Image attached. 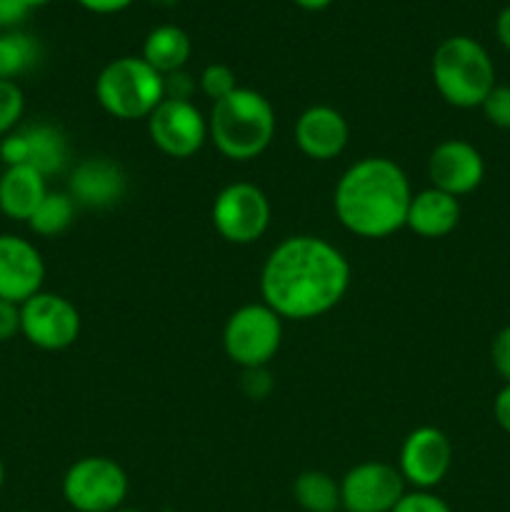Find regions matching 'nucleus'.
<instances>
[{"mask_svg":"<svg viewBox=\"0 0 510 512\" xmlns=\"http://www.w3.org/2000/svg\"><path fill=\"white\" fill-rule=\"evenodd\" d=\"M350 288V263L318 235H290L270 250L260 270V295L283 320L330 313Z\"/></svg>","mask_w":510,"mask_h":512,"instance_id":"nucleus-1","label":"nucleus"},{"mask_svg":"<svg viewBox=\"0 0 510 512\" xmlns=\"http://www.w3.org/2000/svg\"><path fill=\"white\" fill-rule=\"evenodd\" d=\"M410 200L413 190L405 170L383 155H368L340 175L333 208L345 230L380 240L405 228Z\"/></svg>","mask_w":510,"mask_h":512,"instance_id":"nucleus-2","label":"nucleus"},{"mask_svg":"<svg viewBox=\"0 0 510 512\" xmlns=\"http://www.w3.org/2000/svg\"><path fill=\"white\" fill-rule=\"evenodd\" d=\"M208 138L223 158L248 163L260 158L275 138V110L263 93L235 88L213 103L208 115Z\"/></svg>","mask_w":510,"mask_h":512,"instance_id":"nucleus-3","label":"nucleus"},{"mask_svg":"<svg viewBox=\"0 0 510 512\" xmlns=\"http://www.w3.org/2000/svg\"><path fill=\"white\" fill-rule=\"evenodd\" d=\"M433 83L453 108H480L495 88V65L488 50L468 35H450L433 53Z\"/></svg>","mask_w":510,"mask_h":512,"instance_id":"nucleus-4","label":"nucleus"},{"mask_svg":"<svg viewBox=\"0 0 510 512\" xmlns=\"http://www.w3.org/2000/svg\"><path fill=\"white\" fill-rule=\"evenodd\" d=\"M100 108L118 120H148L165 100V78L143 58L123 55L105 65L95 78Z\"/></svg>","mask_w":510,"mask_h":512,"instance_id":"nucleus-5","label":"nucleus"},{"mask_svg":"<svg viewBox=\"0 0 510 512\" xmlns=\"http://www.w3.org/2000/svg\"><path fill=\"white\" fill-rule=\"evenodd\" d=\"M283 343V318L265 303L240 305L223 328L225 355L245 370L265 368Z\"/></svg>","mask_w":510,"mask_h":512,"instance_id":"nucleus-6","label":"nucleus"},{"mask_svg":"<svg viewBox=\"0 0 510 512\" xmlns=\"http://www.w3.org/2000/svg\"><path fill=\"white\" fill-rule=\"evenodd\" d=\"M63 498L75 512H115L128 498V473L105 455L80 458L65 470Z\"/></svg>","mask_w":510,"mask_h":512,"instance_id":"nucleus-7","label":"nucleus"},{"mask_svg":"<svg viewBox=\"0 0 510 512\" xmlns=\"http://www.w3.org/2000/svg\"><path fill=\"white\" fill-rule=\"evenodd\" d=\"M270 200L258 185L230 183L215 195L213 225L233 245H250L265 235L270 225Z\"/></svg>","mask_w":510,"mask_h":512,"instance_id":"nucleus-8","label":"nucleus"},{"mask_svg":"<svg viewBox=\"0 0 510 512\" xmlns=\"http://www.w3.org/2000/svg\"><path fill=\"white\" fill-rule=\"evenodd\" d=\"M20 335L40 350H65L78 340L80 313L58 293H35L20 305Z\"/></svg>","mask_w":510,"mask_h":512,"instance_id":"nucleus-9","label":"nucleus"},{"mask_svg":"<svg viewBox=\"0 0 510 512\" xmlns=\"http://www.w3.org/2000/svg\"><path fill=\"white\" fill-rule=\"evenodd\" d=\"M148 133L155 148L168 158H193L208 138V118L190 100L165 98L148 118Z\"/></svg>","mask_w":510,"mask_h":512,"instance_id":"nucleus-10","label":"nucleus"},{"mask_svg":"<svg viewBox=\"0 0 510 512\" xmlns=\"http://www.w3.org/2000/svg\"><path fill=\"white\" fill-rule=\"evenodd\" d=\"M0 160L5 168L13 165H30L40 175L63 173L70 160L68 135L50 123H35L28 128H20L0 138Z\"/></svg>","mask_w":510,"mask_h":512,"instance_id":"nucleus-11","label":"nucleus"},{"mask_svg":"<svg viewBox=\"0 0 510 512\" xmlns=\"http://www.w3.org/2000/svg\"><path fill=\"white\" fill-rule=\"evenodd\" d=\"M403 495L400 470L380 460L355 465L340 480V510L345 512H390Z\"/></svg>","mask_w":510,"mask_h":512,"instance_id":"nucleus-12","label":"nucleus"},{"mask_svg":"<svg viewBox=\"0 0 510 512\" xmlns=\"http://www.w3.org/2000/svg\"><path fill=\"white\" fill-rule=\"evenodd\" d=\"M450 465H453V445L448 435L433 425L415 428L400 448L398 470L405 485H413L415 490L438 488Z\"/></svg>","mask_w":510,"mask_h":512,"instance_id":"nucleus-13","label":"nucleus"},{"mask_svg":"<svg viewBox=\"0 0 510 512\" xmlns=\"http://www.w3.org/2000/svg\"><path fill=\"white\" fill-rule=\"evenodd\" d=\"M428 178L433 188L460 198L480 188L485 180V160L468 140H443L428 158Z\"/></svg>","mask_w":510,"mask_h":512,"instance_id":"nucleus-14","label":"nucleus"},{"mask_svg":"<svg viewBox=\"0 0 510 512\" xmlns=\"http://www.w3.org/2000/svg\"><path fill=\"white\" fill-rule=\"evenodd\" d=\"M45 260L40 250L20 235H0V300L23 305L43 290Z\"/></svg>","mask_w":510,"mask_h":512,"instance_id":"nucleus-15","label":"nucleus"},{"mask_svg":"<svg viewBox=\"0 0 510 512\" xmlns=\"http://www.w3.org/2000/svg\"><path fill=\"white\" fill-rule=\"evenodd\" d=\"M350 128L340 110L330 105H310L295 120V143L308 158L328 163L348 148Z\"/></svg>","mask_w":510,"mask_h":512,"instance_id":"nucleus-16","label":"nucleus"},{"mask_svg":"<svg viewBox=\"0 0 510 512\" xmlns=\"http://www.w3.org/2000/svg\"><path fill=\"white\" fill-rule=\"evenodd\" d=\"M128 190V175L115 160L88 158L75 165L68 180V193L73 200L85 208H113L125 198Z\"/></svg>","mask_w":510,"mask_h":512,"instance_id":"nucleus-17","label":"nucleus"},{"mask_svg":"<svg viewBox=\"0 0 510 512\" xmlns=\"http://www.w3.org/2000/svg\"><path fill=\"white\" fill-rule=\"evenodd\" d=\"M460 223V200L453 195L443 193L438 188H425L420 193H413L408 208V225L420 238H445L453 233Z\"/></svg>","mask_w":510,"mask_h":512,"instance_id":"nucleus-18","label":"nucleus"},{"mask_svg":"<svg viewBox=\"0 0 510 512\" xmlns=\"http://www.w3.org/2000/svg\"><path fill=\"white\" fill-rule=\"evenodd\" d=\"M45 175L30 165H13L0 175V213L18 223H28L43 198L48 195Z\"/></svg>","mask_w":510,"mask_h":512,"instance_id":"nucleus-19","label":"nucleus"},{"mask_svg":"<svg viewBox=\"0 0 510 512\" xmlns=\"http://www.w3.org/2000/svg\"><path fill=\"white\" fill-rule=\"evenodd\" d=\"M190 53H193L190 35L183 28H178V25L165 23L145 35L143 55L140 58L165 78V75L180 73L190 60Z\"/></svg>","mask_w":510,"mask_h":512,"instance_id":"nucleus-20","label":"nucleus"},{"mask_svg":"<svg viewBox=\"0 0 510 512\" xmlns=\"http://www.w3.org/2000/svg\"><path fill=\"white\" fill-rule=\"evenodd\" d=\"M293 498L305 512H338L340 483L323 470H305L295 478Z\"/></svg>","mask_w":510,"mask_h":512,"instance_id":"nucleus-21","label":"nucleus"},{"mask_svg":"<svg viewBox=\"0 0 510 512\" xmlns=\"http://www.w3.org/2000/svg\"><path fill=\"white\" fill-rule=\"evenodd\" d=\"M40 60V43L23 30L0 33V80H13L30 73Z\"/></svg>","mask_w":510,"mask_h":512,"instance_id":"nucleus-22","label":"nucleus"},{"mask_svg":"<svg viewBox=\"0 0 510 512\" xmlns=\"http://www.w3.org/2000/svg\"><path fill=\"white\" fill-rule=\"evenodd\" d=\"M75 210H78V203L73 200V195L63 193V190H48L43 203L30 215L28 228L40 238H55L73 225Z\"/></svg>","mask_w":510,"mask_h":512,"instance_id":"nucleus-23","label":"nucleus"},{"mask_svg":"<svg viewBox=\"0 0 510 512\" xmlns=\"http://www.w3.org/2000/svg\"><path fill=\"white\" fill-rule=\"evenodd\" d=\"M25 113V95L13 80H0V138L18 128Z\"/></svg>","mask_w":510,"mask_h":512,"instance_id":"nucleus-24","label":"nucleus"},{"mask_svg":"<svg viewBox=\"0 0 510 512\" xmlns=\"http://www.w3.org/2000/svg\"><path fill=\"white\" fill-rule=\"evenodd\" d=\"M238 88V80H235V73L223 63H210L208 68L200 73V90L208 95L213 103H218L220 98L230 95Z\"/></svg>","mask_w":510,"mask_h":512,"instance_id":"nucleus-25","label":"nucleus"},{"mask_svg":"<svg viewBox=\"0 0 510 512\" xmlns=\"http://www.w3.org/2000/svg\"><path fill=\"white\" fill-rule=\"evenodd\" d=\"M483 115L490 125L500 130H510V85H498L490 90L488 98L483 100Z\"/></svg>","mask_w":510,"mask_h":512,"instance_id":"nucleus-26","label":"nucleus"},{"mask_svg":"<svg viewBox=\"0 0 510 512\" xmlns=\"http://www.w3.org/2000/svg\"><path fill=\"white\" fill-rule=\"evenodd\" d=\"M390 512H453V508L433 490H405L403 498Z\"/></svg>","mask_w":510,"mask_h":512,"instance_id":"nucleus-27","label":"nucleus"},{"mask_svg":"<svg viewBox=\"0 0 510 512\" xmlns=\"http://www.w3.org/2000/svg\"><path fill=\"white\" fill-rule=\"evenodd\" d=\"M490 360H493V368L505 383H510V325H505L498 335L493 338L490 345Z\"/></svg>","mask_w":510,"mask_h":512,"instance_id":"nucleus-28","label":"nucleus"},{"mask_svg":"<svg viewBox=\"0 0 510 512\" xmlns=\"http://www.w3.org/2000/svg\"><path fill=\"white\" fill-rule=\"evenodd\" d=\"M20 335V305L0 300V343H8Z\"/></svg>","mask_w":510,"mask_h":512,"instance_id":"nucleus-29","label":"nucleus"},{"mask_svg":"<svg viewBox=\"0 0 510 512\" xmlns=\"http://www.w3.org/2000/svg\"><path fill=\"white\" fill-rule=\"evenodd\" d=\"M28 15V8H25L20 0H0V28L15 30Z\"/></svg>","mask_w":510,"mask_h":512,"instance_id":"nucleus-30","label":"nucleus"},{"mask_svg":"<svg viewBox=\"0 0 510 512\" xmlns=\"http://www.w3.org/2000/svg\"><path fill=\"white\" fill-rule=\"evenodd\" d=\"M493 415H495V423L510 435V383H505L503 388L498 390V395H495Z\"/></svg>","mask_w":510,"mask_h":512,"instance_id":"nucleus-31","label":"nucleus"},{"mask_svg":"<svg viewBox=\"0 0 510 512\" xmlns=\"http://www.w3.org/2000/svg\"><path fill=\"white\" fill-rule=\"evenodd\" d=\"M78 3L95 15H113V13H120V10L130 8L133 0H78Z\"/></svg>","mask_w":510,"mask_h":512,"instance_id":"nucleus-32","label":"nucleus"},{"mask_svg":"<svg viewBox=\"0 0 510 512\" xmlns=\"http://www.w3.org/2000/svg\"><path fill=\"white\" fill-rule=\"evenodd\" d=\"M495 35H498V43L510 53V5H505L495 18Z\"/></svg>","mask_w":510,"mask_h":512,"instance_id":"nucleus-33","label":"nucleus"},{"mask_svg":"<svg viewBox=\"0 0 510 512\" xmlns=\"http://www.w3.org/2000/svg\"><path fill=\"white\" fill-rule=\"evenodd\" d=\"M298 8L310 10V13H318V10H325L328 5H333V0H293Z\"/></svg>","mask_w":510,"mask_h":512,"instance_id":"nucleus-34","label":"nucleus"},{"mask_svg":"<svg viewBox=\"0 0 510 512\" xmlns=\"http://www.w3.org/2000/svg\"><path fill=\"white\" fill-rule=\"evenodd\" d=\"M20 3H23L28 10H33V8H43V5H48L50 0H20Z\"/></svg>","mask_w":510,"mask_h":512,"instance_id":"nucleus-35","label":"nucleus"},{"mask_svg":"<svg viewBox=\"0 0 510 512\" xmlns=\"http://www.w3.org/2000/svg\"><path fill=\"white\" fill-rule=\"evenodd\" d=\"M5 485V465H3V458H0V490H3Z\"/></svg>","mask_w":510,"mask_h":512,"instance_id":"nucleus-36","label":"nucleus"},{"mask_svg":"<svg viewBox=\"0 0 510 512\" xmlns=\"http://www.w3.org/2000/svg\"><path fill=\"white\" fill-rule=\"evenodd\" d=\"M115 512H145V510H138V508H125V505H123V508L115 510Z\"/></svg>","mask_w":510,"mask_h":512,"instance_id":"nucleus-37","label":"nucleus"},{"mask_svg":"<svg viewBox=\"0 0 510 512\" xmlns=\"http://www.w3.org/2000/svg\"><path fill=\"white\" fill-rule=\"evenodd\" d=\"M20 512H33V510H20Z\"/></svg>","mask_w":510,"mask_h":512,"instance_id":"nucleus-38","label":"nucleus"}]
</instances>
